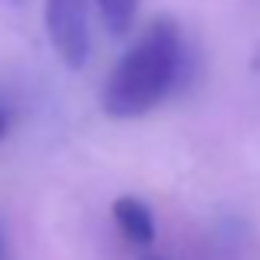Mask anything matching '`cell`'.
<instances>
[{
  "label": "cell",
  "instance_id": "6da1fadb",
  "mask_svg": "<svg viewBox=\"0 0 260 260\" xmlns=\"http://www.w3.org/2000/svg\"><path fill=\"white\" fill-rule=\"evenodd\" d=\"M184 50L181 30L172 20H155L112 66L102 86V112L112 119H139L152 112L184 76Z\"/></svg>",
  "mask_w": 260,
  "mask_h": 260
},
{
  "label": "cell",
  "instance_id": "7a4b0ae2",
  "mask_svg": "<svg viewBox=\"0 0 260 260\" xmlns=\"http://www.w3.org/2000/svg\"><path fill=\"white\" fill-rule=\"evenodd\" d=\"M92 0H43V23L53 50L70 70H83L92 53Z\"/></svg>",
  "mask_w": 260,
  "mask_h": 260
},
{
  "label": "cell",
  "instance_id": "3957f363",
  "mask_svg": "<svg viewBox=\"0 0 260 260\" xmlns=\"http://www.w3.org/2000/svg\"><path fill=\"white\" fill-rule=\"evenodd\" d=\"M112 217H115V224H119V231L132 244L148 247V244L155 241V217H152V208H148L145 201H139V198H132V194L115 198Z\"/></svg>",
  "mask_w": 260,
  "mask_h": 260
},
{
  "label": "cell",
  "instance_id": "277c9868",
  "mask_svg": "<svg viewBox=\"0 0 260 260\" xmlns=\"http://www.w3.org/2000/svg\"><path fill=\"white\" fill-rule=\"evenodd\" d=\"M95 10L99 20L112 37H125L135 23V13H139V0H95Z\"/></svg>",
  "mask_w": 260,
  "mask_h": 260
},
{
  "label": "cell",
  "instance_id": "5b68a950",
  "mask_svg": "<svg viewBox=\"0 0 260 260\" xmlns=\"http://www.w3.org/2000/svg\"><path fill=\"white\" fill-rule=\"evenodd\" d=\"M0 4H7V7H20L23 0H0Z\"/></svg>",
  "mask_w": 260,
  "mask_h": 260
},
{
  "label": "cell",
  "instance_id": "8992f818",
  "mask_svg": "<svg viewBox=\"0 0 260 260\" xmlns=\"http://www.w3.org/2000/svg\"><path fill=\"white\" fill-rule=\"evenodd\" d=\"M4 125H7V122H4V112H0V135H4Z\"/></svg>",
  "mask_w": 260,
  "mask_h": 260
},
{
  "label": "cell",
  "instance_id": "52a82bcc",
  "mask_svg": "<svg viewBox=\"0 0 260 260\" xmlns=\"http://www.w3.org/2000/svg\"><path fill=\"white\" fill-rule=\"evenodd\" d=\"M145 260H161V257H145Z\"/></svg>",
  "mask_w": 260,
  "mask_h": 260
},
{
  "label": "cell",
  "instance_id": "ba28073f",
  "mask_svg": "<svg viewBox=\"0 0 260 260\" xmlns=\"http://www.w3.org/2000/svg\"><path fill=\"white\" fill-rule=\"evenodd\" d=\"M0 247H4V241H0Z\"/></svg>",
  "mask_w": 260,
  "mask_h": 260
}]
</instances>
